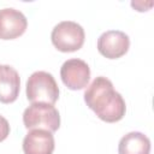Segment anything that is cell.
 I'll return each mask as SVG.
<instances>
[{"label": "cell", "instance_id": "7", "mask_svg": "<svg viewBox=\"0 0 154 154\" xmlns=\"http://www.w3.org/2000/svg\"><path fill=\"white\" fill-rule=\"evenodd\" d=\"M28 26V19L23 12L13 7L0 10V40H13L23 35Z\"/></svg>", "mask_w": 154, "mask_h": 154}, {"label": "cell", "instance_id": "11", "mask_svg": "<svg viewBox=\"0 0 154 154\" xmlns=\"http://www.w3.org/2000/svg\"><path fill=\"white\" fill-rule=\"evenodd\" d=\"M8 135H10V124L7 119L0 114V142L6 140Z\"/></svg>", "mask_w": 154, "mask_h": 154}, {"label": "cell", "instance_id": "1", "mask_svg": "<svg viewBox=\"0 0 154 154\" xmlns=\"http://www.w3.org/2000/svg\"><path fill=\"white\" fill-rule=\"evenodd\" d=\"M84 102L106 123L122 120L126 112L125 100L114 90L113 83L103 76L94 78L87 87L84 91Z\"/></svg>", "mask_w": 154, "mask_h": 154}, {"label": "cell", "instance_id": "5", "mask_svg": "<svg viewBox=\"0 0 154 154\" xmlns=\"http://www.w3.org/2000/svg\"><path fill=\"white\" fill-rule=\"evenodd\" d=\"M60 77L63 83L71 90H81L85 88L90 79L89 65L78 58H72L60 67Z\"/></svg>", "mask_w": 154, "mask_h": 154}, {"label": "cell", "instance_id": "10", "mask_svg": "<svg viewBox=\"0 0 154 154\" xmlns=\"http://www.w3.org/2000/svg\"><path fill=\"white\" fill-rule=\"evenodd\" d=\"M119 154H149L150 140L142 132L131 131L124 135L118 144Z\"/></svg>", "mask_w": 154, "mask_h": 154}, {"label": "cell", "instance_id": "6", "mask_svg": "<svg viewBox=\"0 0 154 154\" xmlns=\"http://www.w3.org/2000/svg\"><path fill=\"white\" fill-rule=\"evenodd\" d=\"M129 47V36L120 30H107L97 38V51L107 59H118L125 55Z\"/></svg>", "mask_w": 154, "mask_h": 154}, {"label": "cell", "instance_id": "4", "mask_svg": "<svg viewBox=\"0 0 154 154\" xmlns=\"http://www.w3.org/2000/svg\"><path fill=\"white\" fill-rule=\"evenodd\" d=\"M85 38V32L82 25L73 20H63L58 23L51 34L53 46L64 53L76 52L82 48Z\"/></svg>", "mask_w": 154, "mask_h": 154}, {"label": "cell", "instance_id": "12", "mask_svg": "<svg viewBox=\"0 0 154 154\" xmlns=\"http://www.w3.org/2000/svg\"><path fill=\"white\" fill-rule=\"evenodd\" d=\"M131 6L134 7V8H136L137 11H140V12H143V11H148L152 6H146V2H143V1H132L131 2Z\"/></svg>", "mask_w": 154, "mask_h": 154}, {"label": "cell", "instance_id": "2", "mask_svg": "<svg viewBox=\"0 0 154 154\" xmlns=\"http://www.w3.org/2000/svg\"><path fill=\"white\" fill-rule=\"evenodd\" d=\"M26 97L31 103L43 102L54 105L59 99V87L52 73L35 71L26 81Z\"/></svg>", "mask_w": 154, "mask_h": 154}, {"label": "cell", "instance_id": "3", "mask_svg": "<svg viewBox=\"0 0 154 154\" xmlns=\"http://www.w3.org/2000/svg\"><path fill=\"white\" fill-rule=\"evenodd\" d=\"M23 124L28 130L43 129L54 132L60 126V114L53 105L35 102L24 109Z\"/></svg>", "mask_w": 154, "mask_h": 154}, {"label": "cell", "instance_id": "9", "mask_svg": "<svg viewBox=\"0 0 154 154\" xmlns=\"http://www.w3.org/2000/svg\"><path fill=\"white\" fill-rule=\"evenodd\" d=\"M20 78L16 69L0 64V102H14L19 95Z\"/></svg>", "mask_w": 154, "mask_h": 154}, {"label": "cell", "instance_id": "8", "mask_svg": "<svg viewBox=\"0 0 154 154\" xmlns=\"http://www.w3.org/2000/svg\"><path fill=\"white\" fill-rule=\"evenodd\" d=\"M54 136L43 129H32L23 140L24 154H52L54 150Z\"/></svg>", "mask_w": 154, "mask_h": 154}]
</instances>
